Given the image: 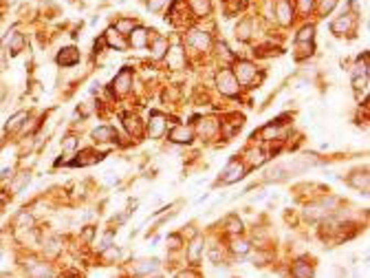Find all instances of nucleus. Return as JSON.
Segmentation results:
<instances>
[{
  "label": "nucleus",
  "mask_w": 370,
  "mask_h": 278,
  "mask_svg": "<svg viewBox=\"0 0 370 278\" xmlns=\"http://www.w3.org/2000/svg\"><path fill=\"white\" fill-rule=\"evenodd\" d=\"M216 86H218V90H221L223 95L236 98V95H238L240 84H238V80H236L234 73L229 69H221V71H218V75H216Z\"/></svg>",
  "instance_id": "f257e3e1"
},
{
  "label": "nucleus",
  "mask_w": 370,
  "mask_h": 278,
  "mask_svg": "<svg viewBox=\"0 0 370 278\" xmlns=\"http://www.w3.org/2000/svg\"><path fill=\"white\" fill-rule=\"evenodd\" d=\"M232 73L238 80V84H251L253 77H256V66L251 62H247V60H236Z\"/></svg>",
  "instance_id": "f03ea898"
},
{
  "label": "nucleus",
  "mask_w": 370,
  "mask_h": 278,
  "mask_svg": "<svg viewBox=\"0 0 370 278\" xmlns=\"http://www.w3.org/2000/svg\"><path fill=\"white\" fill-rule=\"evenodd\" d=\"M130 86H132V71L130 69H121L117 75H115V80H113V93L115 95H126L130 90Z\"/></svg>",
  "instance_id": "7ed1b4c3"
},
{
  "label": "nucleus",
  "mask_w": 370,
  "mask_h": 278,
  "mask_svg": "<svg viewBox=\"0 0 370 278\" xmlns=\"http://www.w3.org/2000/svg\"><path fill=\"white\" fill-rule=\"evenodd\" d=\"M185 42H187V47H192V49H196V51H207L212 47V38H209V33H205V31H190Z\"/></svg>",
  "instance_id": "20e7f679"
},
{
  "label": "nucleus",
  "mask_w": 370,
  "mask_h": 278,
  "mask_svg": "<svg viewBox=\"0 0 370 278\" xmlns=\"http://www.w3.org/2000/svg\"><path fill=\"white\" fill-rule=\"evenodd\" d=\"M166 128H168V119L163 117L161 113H152L150 115V122H148V135L152 137V139H159L163 132H166Z\"/></svg>",
  "instance_id": "39448f33"
},
{
  "label": "nucleus",
  "mask_w": 370,
  "mask_h": 278,
  "mask_svg": "<svg viewBox=\"0 0 370 278\" xmlns=\"http://www.w3.org/2000/svg\"><path fill=\"white\" fill-rule=\"evenodd\" d=\"M77 62H80V51H77L75 47H64V49L58 53V64L64 66V69L75 66Z\"/></svg>",
  "instance_id": "423d86ee"
},
{
  "label": "nucleus",
  "mask_w": 370,
  "mask_h": 278,
  "mask_svg": "<svg viewBox=\"0 0 370 278\" xmlns=\"http://www.w3.org/2000/svg\"><path fill=\"white\" fill-rule=\"evenodd\" d=\"M350 29H353V14H342L331 22V33H335V35H344Z\"/></svg>",
  "instance_id": "0eeeda50"
},
{
  "label": "nucleus",
  "mask_w": 370,
  "mask_h": 278,
  "mask_svg": "<svg viewBox=\"0 0 370 278\" xmlns=\"http://www.w3.org/2000/svg\"><path fill=\"white\" fill-rule=\"evenodd\" d=\"M104 42H106L108 47H111V49H115V51H124L126 47H128V42L124 40V35H121L115 27H111V29H108V31L104 33Z\"/></svg>",
  "instance_id": "6e6552de"
},
{
  "label": "nucleus",
  "mask_w": 370,
  "mask_h": 278,
  "mask_svg": "<svg viewBox=\"0 0 370 278\" xmlns=\"http://www.w3.org/2000/svg\"><path fill=\"white\" fill-rule=\"evenodd\" d=\"M168 139L174 144H190L194 139V132H192V128H187V126H174V128L168 132Z\"/></svg>",
  "instance_id": "1a4fd4ad"
},
{
  "label": "nucleus",
  "mask_w": 370,
  "mask_h": 278,
  "mask_svg": "<svg viewBox=\"0 0 370 278\" xmlns=\"http://www.w3.org/2000/svg\"><path fill=\"white\" fill-rule=\"evenodd\" d=\"M242 172H245V166H242L240 161L232 159L225 170H223V174H225V177H223V183H234V181H238L242 177Z\"/></svg>",
  "instance_id": "9d476101"
},
{
  "label": "nucleus",
  "mask_w": 370,
  "mask_h": 278,
  "mask_svg": "<svg viewBox=\"0 0 370 278\" xmlns=\"http://www.w3.org/2000/svg\"><path fill=\"white\" fill-rule=\"evenodd\" d=\"M276 16H278V20H280V25H291V20H293V7H291V0H278Z\"/></svg>",
  "instance_id": "9b49d317"
},
{
  "label": "nucleus",
  "mask_w": 370,
  "mask_h": 278,
  "mask_svg": "<svg viewBox=\"0 0 370 278\" xmlns=\"http://www.w3.org/2000/svg\"><path fill=\"white\" fill-rule=\"evenodd\" d=\"M27 274L31 276V278H53V271H51V267H48V265L35 263V261H29Z\"/></svg>",
  "instance_id": "f8f14e48"
},
{
  "label": "nucleus",
  "mask_w": 370,
  "mask_h": 278,
  "mask_svg": "<svg viewBox=\"0 0 370 278\" xmlns=\"http://www.w3.org/2000/svg\"><path fill=\"white\" fill-rule=\"evenodd\" d=\"M130 44L135 47V49H145V47L150 44V33L145 31L143 27H139V29H135V31H130Z\"/></svg>",
  "instance_id": "ddd939ff"
},
{
  "label": "nucleus",
  "mask_w": 370,
  "mask_h": 278,
  "mask_svg": "<svg viewBox=\"0 0 370 278\" xmlns=\"http://www.w3.org/2000/svg\"><path fill=\"white\" fill-rule=\"evenodd\" d=\"M93 139L99 144H106V142H115L117 139V130L113 126H99V128L93 130Z\"/></svg>",
  "instance_id": "4468645a"
},
{
  "label": "nucleus",
  "mask_w": 370,
  "mask_h": 278,
  "mask_svg": "<svg viewBox=\"0 0 370 278\" xmlns=\"http://www.w3.org/2000/svg\"><path fill=\"white\" fill-rule=\"evenodd\" d=\"M166 58H168V64L172 66V69H183V66H185V53H183V49H181V47H174V49H170L166 53Z\"/></svg>",
  "instance_id": "2eb2a0df"
},
{
  "label": "nucleus",
  "mask_w": 370,
  "mask_h": 278,
  "mask_svg": "<svg viewBox=\"0 0 370 278\" xmlns=\"http://www.w3.org/2000/svg\"><path fill=\"white\" fill-rule=\"evenodd\" d=\"M190 3V9L196 18H205L212 11V0H187Z\"/></svg>",
  "instance_id": "dca6fc26"
},
{
  "label": "nucleus",
  "mask_w": 370,
  "mask_h": 278,
  "mask_svg": "<svg viewBox=\"0 0 370 278\" xmlns=\"http://www.w3.org/2000/svg\"><path fill=\"white\" fill-rule=\"evenodd\" d=\"M124 126H126V130L130 132L132 137H139L141 135V124H139V117L137 115H124Z\"/></svg>",
  "instance_id": "f3484780"
},
{
  "label": "nucleus",
  "mask_w": 370,
  "mask_h": 278,
  "mask_svg": "<svg viewBox=\"0 0 370 278\" xmlns=\"http://www.w3.org/2000/svg\"><path fill=\"white\" fill-rule=\"evenodd\" d=\"M168 51V38H163V35H156V38L152 40V58L154 60H161L163 56H166Z\"/></svg>",
  "instance_id": "a211bd4d"
},
{
  "label": "nucleus",
  "mask_w": 370,
  "mask_h": 278,
  "mask_svg": "<svg viewBox=\"0 0 370 278\" xmlns=\"http://www.w3.org/2000/svg\"><path fill=\"white\" fill-rule=\"evenodd\" d=\"M156 269H159V261H156V258H152V261H139L135 267H132L135 274H150V271H156Z\"/></svg>",
  "instance_id": "6ab92c4d"
},
{
  "label": "nucleus",
  "mask_w": 370,
  "mask_h": 278,
  "mask_svg": "<svg viewBox=\"0 0 370 278\" xmlns=\"http://www.w3.org/2000/svg\"><path fill=\"white\" fill-rule=\"evenodd\" d=\"M218 130V122L216 119H203L201 126H198V132H201L203 137H214Z\"/></svg>",
  "instance_id": "aec40b11"
},
{
  "label": "nucleus",
  "mask_w": 370,
  "mask_h": 278,
  "mask_svg": "<svg viewBox=\"0 0 370 278\" xmlns=\"http://www.w3.org/2000/svg\"><path fill=\"white\" fill-rule=\"evenodd\" d=\"M293 276L295 278H311L313 276V267L306 261H298L293 267Z\"/></svg>",
  "instance_id": "412c9836"
},
{
  "label": "nucleus",
  "mask_w": 370,
  "mask_h": 278,
  "mask_svg": "<svg viewBox=\"0 0 370 278\" xmlns=\"http://www.w3.org/2000/svg\"><path fill=\"white\" fill-rule=\"evenodd\" d=\"M24 44H27V38H24L22 33H14V35H11V44H9L11 56H18V53L24 49Z\"/></svg>",
  "instance_id": "4be33fe9"
},
{
  "label": "nucleus",
  "mask_w": 370,
  "mask_h": 278,
  "mask_svg": "<svg viewBox=\"0 0 370 278\" xmlns=\"http://www.w3.org/2000/svg\"><path fill=\"white\" fill-rule=\"evenodd\" d=\"M115 29H117L121 35H130V31L135 29V20H130V18H121V20L115 22Z\"/></svg>",
  "instance_id": "5701e85b"
},
{
  "label": "nucleus",
  "mask_w": 370,
  "mask_h": 278,
  "mask_svg": "<svg viewBox=\"0 0 370 278\" xmlns=\"http://www.w3.org/2000/svg\"><path fill=\"white\" fill-rule=\"evenodd\" d=\"M313 33H315V27L313 25H304L295 35V42H311L313 40Z\"/></svg>",
  "instance_id": "b1692460"
},
{
  "label": "nucleus",
  "mask_w": 370,
  "mask_h": 278,
  "mask_svg": "<svg viewBox=\"0 0 370 278\" xmlns=\"http://www.w3.org/2000/svg\"><path fill=\"white\" fill-rule=\"evenodd\" d=\"M295 47H298V53H295V58H298V60H302V58H306V56H311V53H313L311 42H295Z\"/></svg>",
  "instance_id": "393cba45"
},
{
  "label": "nucleus",
  "mask_w": 370,
  "mask_h": 278,
  "mask_svg": "<svg viewBox=\"0 0 370 278\" xmlns=\"http://www.w3.org/2000/svg\"><path fill=\"white\" fill-rule=\"evenodd\" d=\"M201 252H203V241L196 239V241H194V243L190 245V261L196 263L198 258H201Z\"/></svg>",
  "instance_id": "a878e982"
},
{
  "label": "nucleus",
  "mask_w": 370,
  "mask_h": 278,
  "mask_svg": "<svg viewBox=\"0 0 370 278\" xmlns=\"http://www.w3.org/2000/svg\"><path fill=\"white\" fill-rule=\"evenodd\" d=\"M24 119H27V113H24V111H20V113H16V115H14V117H11V119H9V122H7V130H9V132H11V130H16V128H18V126H20V124L24 122Z\"/></svg>",
  "instance_id": "bb28decb"
},
{
  "label": "nucleus",
  "mask_w": 370,
  "mask_h": 278,
  "mask_svg": "<svg viewBox=\"0 0 370 278\" xmlns=\"http://www.w3.org/2000/svg\"><path fill=\"white\" fill-rule=\"evenodd\" d=\"M335 5H337V0H318V9H320V14L322 16L331 14V11L335 9Z\"/></svg>",
  "instance_id": "cd10ccee"
},
{
  "label": "nucleus",
  "mask_w": 370,
  "mask_h": 278,
  "mask_svg": "<svg viewBox=\"0 0 370 278\" xmlns=\"http://www.w3.org/2000/svg\"><path fill=\"white\" fill-rule=\"evenodd\" d=\"M29 179H31V177H29V172H20V177H18L14 183H11V190H14V192H20L24 186L29 183Z\"/></svg>",
  "instance_id": "c85d7f7f"
},
{
  "label": "nucleus",
  "mask_w": 370,
  "mask_h": 278,
  "mask_svg": "<svg viewBox=\"0 0 370 278\" xmlns=\"http://www.w3.org/2000/svg\"><path fill=\"white\" fill-rule=\"evenodd\" d=\"M249 31H251V20H245L240 27H236V35H238L240 40H247V38H249V35H251Z\"/></svg>",
  "instance_id": "c756f323"
},
{
  "label": "nucleus",
  "mask_w": 370,
  "mask_h": 278,
  "mask_svg": "<svg viewBox=\"0 0 370 278\" xmlns=\"http://www.w3.org/2000/svg\"><path fill=\"white\" fill-rule=\"evenodd\" d=\"M77 146H80V139L73 137V135H69V137H66L64 142H62V150H64V153H73V150H75Z\"/></svg>",
  "instance_id": "7c9ffc66"
},
{
  "label": "nucleus",
  "mask_w": 370,
  "mask_h": 278,
  "mask_svg": "<svg viewBox=\"0 0 370 278\" xmlns=\"http://www.w3.org/2000/svg\"><path fill=\"white\" fill-rule=\"evenodd\" d=\"M227 232L240 234V232H242V221L236 219V216H229V219H227Z\"/></svg>",
  "instance_id": "2f4dec72"
},
{
  "label": "nucleus",
  "mask_w": 370,
  "mask_h": 278,
  "mask_svg": "<svg viewBox=\"0 0 370 278\" xmlns=\"http://www.w3.org/2000/svg\"><path fill=\"white\" fill-rule=\"evenodd\" d=\"M232 252H234V254H240V256H242V254L249 252V243H247V241H242V239H240V241L236 239L234 243H232Z\"/></svg>",
  "instance_id": "473e14b6"
},
{
  "label": "nucleus",
  "mask_w": 370,
  "mask_h": 278,
  "mask_svg": "<svg viewBox=\"0 0 370 278\" xmlns=\"http://www.w3.org/2000/svg\"><path fill=\"white\" fill-rule=\"evenodd\" d=\"M353 88L355 90H366L368 88V75H353Z\"/></svg>",
  "instance_id": "72a5a7b5"
},
{
  "label": "nucleus",
  "mask_w": 370,
  "mask_h": 278,
  "mask_svg": "<svg viewBox=\"0 0 370 278\" xmlns=\"http://www.w3.org/2000/svg\"><path fill=\"white\" fill-rule=\"evenodd\" d=\"M350 183H353L357 190H363V192H368V174H363L361 179H359V177H353V179H350Z\"/></svg>",
  "instance_id": "f704fd0d"
},
{
  "label": "nucleus",
  "mask_w": 370,
  "mask_h": 278,
  "mask_svg": "<svg viewBox=\"0 0 370 278\" xmlns=\"http://www.w3.org/2000/svg\"><path fill=\"white\" fill-rule=\"evenodd\" d=\"M166 3H168V0H148V9L150 11H159Z\"/></svg>",
  "instance_id": "c9c22d12"
},
{
  "label": "nucleus",
  "mask_w": 370,
  "mask_h": 278,
  "mask_svg": "<svg viewBox=\"0 0 370 278\" xmlns=\"http://www.w3.org/2000/svg\"><path fill=\"white\" fill-rule=\"evenodd\" d=\"M168 243H170L172 250H177V247L181 245V237H179V234H172V237H168Z\"/></svg>",
  "instance_id": "e433bc0d"
},
{
  "label": "nucleus",
  "mask_w": 370,
  "mask_h": 278,
  "mask_svg": "<svg viewBox=\"0 0 370 278\" xmlns=\"http://www.w3.org/2000/svg\"><path fill=\"white\" fill-rule=\"evenodd\" d=\"M300 3H302V11H311L313 5H315V0H300Z\"/></svg>",
  "instance_id": "4c0bfd02"
},
{
  "label": "nucleus",
  "mask_w": 370,
  "mask_h": 278,
  "mask_svg": "<svg viewBox=\"0 0 370 278\" xmlns=\"http://www.w3.org/2000/svg\"><path fill=\"white\" fill-rule=\"evenodd\" d=\"M209 258H212V261H214V263H218V261H221V254H218V250H216V247H212V250H209Z\"/></svg>",
  "instance_id": "58836bf2"
},
{
  "label": "nucleus",
  "mask_w": 370,
  "mask_h": 278,
  "mask_svg": "<svg viewBox=\"0 0 370 278\" xmlns=\"http://www.w3.org/2000/svg\"><path fill=\"white\" fill-rule=\"evenodd\" d=\"M0 69H5V51L0 49Z\"/></svg>",
  "instance_id": "ea45409f"
},
{
  "label": "nucleus",
  "mask_w": 370,
  "mask_h": 278,
  "mask_svg": "<svg viewBox=\"0 0 370 278\" xmlns=\"http://www.w3.org/2000/svg\"><path fill=\"white\" fill-rule=\"evenodd\" d=\"M179 278H196V274H192V271H187V274H181Z\"/></svg>",
  "instance_id": "a19ab883"
}]
</instances>
